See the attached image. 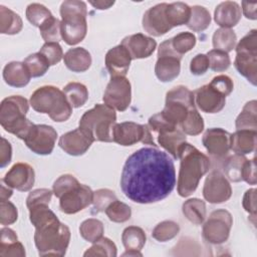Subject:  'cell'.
Here are the masks:
<instances>
[{"label":"cell","instance_id":"cell-1","mask_svg":"<svg viewBox=\"0 0 257 257\" xmlns=\"http://www.w3.org/2000/svg\"><path fill=\"white\" fill-rule=\"evenodd\" d=\"M176 185V172L170 156L155 148L146 147L125 161L120 188L131 201L139 204L156 203L167 198Z\"/></svg>","mask_w":257,"mask_h":257},{"label":"cell","instance_id":"cell-2","mask_svg":"<svg viewBox=\"0 0 257 257\" xmlns=\"http://www.w3.org/2000/svg\"><path fill=\"white\" fill-rule=\"evenodd\" d=\"M29 210V219L35 227L34 242L40 256H63L70 241L69 228L61 223L47 204Z\"/></svg>","mask_w":257,"mask_h":257},{"label":"cell","instance_id":"cell-3","mask_svg":"<svg viewBox=\"0 0 257 257\" xmlns=\"http://www.w3.org/2000/svg\"><path fill=\"white\" fill-rule=\"evenodd\" d=\"M179 159L181 164L177 190L181 197H188L196 191L200 180L209 171L211 163L205 154L187 142L179 151Z\"/></svg>","mask_w":257,"mask_h":257},{"label":"cell","instance_id":"cell-4","mask_svg":"<svg viewBox=\"0 0 257 257\" xmlns=\"http://www.w3.org/2000/svg\"><path fill=\"white\" fill-rule=\"evenodd\" d=\"M116 113L106 104L97 103L85 111L79 120V130L92 142H112V127Z\"/></svg>","mask_w":257,"mask_h":257},{"label":"cell","instance_id":"cell-5","mask_svg":"<svg viewBox=\"0 0 257 257\" xmlns=\"http://www.w3.org/2000/svg\"><path fill=\"white\" fill-rule=\"evenodd\" d=\"M30 105L40 113H46L57 122L67 120L72 113V106L67 101L63 91L53 85L37 88L30 96Z\"/></svg>","mask_w":257,"mask_h":257},{"label":"cell","instance_id":"cell-6","mask_svg":"<svg viewBox=\"0 0 257 257\" xmlns=\"http://www.w3.org/2000/svg\"><path fill=\"white\" fill-rule=\"evenodd\" d=\"M28 109V100L21 95H11L4 98L0 106V123L2 127L24 141L34 125L26 118Z\"/></svg>","mask_w":257,"mask_h":257},{"label":"cell","instance_id":"cell-7","mask_svg":"<svg viewBox=\"0 0 257 257\" xmlns=\"http://www.w3.org/2000/svg\"><path fill=\"white\" fill-rule=\"evenodd\" d=\"M87 9L83 1L66 0L61 3V38L68 45L81 42L87 32Z\"/></svg>","mask_w":257,"mask_h":257},{"label":"cell","instance_id":"cell-8","mask_svg":"<svg viewBox=\"0 0 257 257\" xmlns=\"http://www.w3.org/2000/svg\"><path fill=\"white\" fill-rule=\"evenodd\" d=\"M193 108H196L194 92L184 85H178L167 92L166 104L161 112L169 122L179 126Z\"/></svg>","mask_w":257,"mask_h":257},{"label":"cell","instance_id":"cell-9","mask_svg":"<svg viewBox=\"0 0 257 257\" xmlns=\"http://www.w3.org/2000/svg\"><path fill=\"white\" fill-rule=\"evenodd\" d=\"M234 66L253 85L257 80V30L249 31L236 46Z\"/></svg>","mask_w":257,"mask_h":257},{"label":"cell","instance_id":"cell-10","mask_svg":"<svg viewBox=\"0 0 257 257\" xmlns=\"http://www.w3.org/2000/svg\"><path fill=\"white\" fill-rule=\"evenodd\" d=\"M182 56L173 46L171 38L162 42L158 49V60L155 65V73L159 80L169 82L177 78L181 71Z\"/></svg>","mask_w":257,"mask_h":257},{"label":"cell","instance_id":"cell-11","mask_svg":"<svg viewBox=\"0 0 257 257\" xmlns=\"http://www.w3.org/2000/svg\"><path fill=\"white\" fill-rule=\"evenodd\" d=\"M232 225L233 218L227 210H215L203 225V237L211 244H222L228 240Z\"/></svg>","mask_w":257,"mask_h":257},{"label":"cell","instance_id":"cell-12","mask_svg":"<svg viewBox=\"0 0 257 257\" xmlns=\"http://www.w3.org/2000/svg\"><path fill=\"white\" fill-rule=\"evenodd\" d=\"M112 142L123 146H133L139 142L157 148L153 140L152 132L148 124H140L133 121L115 123L112 127Z\"/></svg>","mask_w":257,"mask_h":257},{"label":"cell","instance_id":"cell-13","mask_svg":"<svg viewBox=\"0 0 257 257\" xmlns=\"http://www.w3.org/2000/svg\"><path fill=\"white\" fill-rule=\"evenodd\" d=\"M104 104L114 110L124 111L131 104L132 86L125 76L111 77L102 97Z\"/></svg>","mask_w":257,"mask_h":257},{"label":"cell","instance_id":"cell-14","mask_svg":"<svg viewBox=\"0 0 257 257\" xmlns=\"http://www.w3.org/2000/svg\"><path fill=\"white\" fill-rule=\"evenodd\" d=\"M57 139V132L51 125L34 124L24 140L25 145L37 155L52 153Z\"/></svg>","mask_w":257,"mask_h":257},{"label":"cell","instance_id":"cell-15","mask_svg":"<svg viewBox=\"0 0 257 257\" xmlns=\"http://www.w3.org/2000/svg\"><path fill=\"white\" fill-rule=\"evenodd\" d=\"M232 188L226 177L219 171H212L205 180L203 196L211 204H221L228 201Z\"/></svg>","mask_w":257,"mask_h":257},{"label":"cell","instance_id":"cell-16","mask_svg":"<svg viewBox=\"0 0 257 257\" xmlns=\"http://www.w3.org/2000/svg\"><path fill=\"white\" fill-rule=\"evenodd\" d=\"M93 200V192L83 184H79L59 198V207L65 214H75L88 207Z\"/></svg>","mask_w":257,"mask_h":257},{"label":"cell","instance_id":"cell-17","mask_svg":"<svg viewBox=\"0 0 257 257\" xmlns=\"http://www.w3.org/2000/svg\"><path fill=\"white\" fill-rule=\"evenodd\" d=\"M167 6L168 3H160L145 12L143 17V28L150 35L160 37L173 28L166 13Z\"/></svg>","mask_w":257,"mask_h":257},{"label":"cell","instance_id":"cell-18","mask_svg":"<svg viewBox=\"0 0 257 257\" xmlns=\"http://www.w3.org/2000/svg\"><path fill=\"white\" fill-rule=\"evenodd\" d=\"M2 180L12 189L27 192L34 185L35 173L30 165L26 163H16Z\"/></svg>","mask_w":257,"mask_h":257},{"label":"cell","instance_id":"cell-19","mask_svg":"<svg viewBox=\"0 0 257 257\" xmlns=\"http://www.w3.org/2000/svg\"><path fill=\"white\" fill-rule=\"evenodd\" d=\"M231 134L221 127L208 128L202 139V143L208 153L214 158L226 157L230 150Z\"/></svg>","mask_w":257,"mask_h":257},{"label":"cell","instance_id":"cell-20","mask_svg":"<svg viewBox=\"0 0 257 257\" xmlns=\"http://www.w3.org/2000/svg\"><path fill=\"white\" fill-rule=\"evenodd\" d=\"M195 104L206 113H217L223 109L226 97L210 84L199 87L195 92Z\"/></svg>","mask_w":257,"mask_h":257},{"label":"cell","instance_id":"cell-21","mask_svg":"<svg viewBox=\"0 0 257 257\" xmlns=\"http://www.w3.org/2000/svg\"><path fill=\"white\" fill-rule=\"evenodd\" d=\"M120 44L126 48L132 59L147 58L153 54L157 47V42L155 39L142 33L124 37Z\"/></svg>","mask_w":257,"mask_h":257},{"label":"cell","instance_id":"cell-22","mask_svg":"<svg viewBox=\"0 0 257 257\" xmlns=\"http://www.w3.org/2000/svg\"><path fill=\"white\" fill-rule=\"evenodd\" d=\"M132 57L126 48L119 44L109 49L105 55V67L111 77L125 76Z\"/></svg>","mask_w":257,"mask_h":257},{"label":"cell","instance_id":"cell-23","mask_svg":"<svg viewBox=\"0 0 257 257\" xmlns=\"http://www.w3.org/2000/svg\"><path fill=\"white\" fill-rule=\"evenodd\" d=\"M93 142L79 128L63 134L58 141L59 147L70 156H81L90 148Z\"/></svg>","mask_w":257,"mask_h":257},{"label":"cell","instance_id":"cell-24","mask_svg":"<svg viewBox=\"0 0 257 257\" xmlns=\"http://www.w3.org/2000/svg\"><path fill=\"white\" fill-rule=\"evenodd\" d=\"M241 8L237 2H221L214 11V20L221 28H231L241 19Z\"/></svg>","mask_w":257,"mask_h":257},{"label":"cell","instance_id":"cell-25","mask_svg":"<svg viewBox=\"0 0 257 257\" xmlns=\"http://www.w3.org/2000/svg\"><path fill=\"white\" fill-rule=\"evenodd\" d=\"M3 78L10 86L23 87L30 81L31 74L24 62L11 61L3 69Z\"/></svg>","mask_w":257,"mask_h":257},{"label":"cell","instance_id":"cell-26","mask_svg":"<svg viewBox=\"0 0 257 257\" xmlns=\"http://www.w3.org/2000/svg\"><path fill=\"white\" fill-rule=\"evenodd\" d=\"M158 143L174 159H179V151L186 143V135L180 128H169L158 133Z\"/></svg>","mask_w":257,"mask_h":257},{"label":"cell","instance_id":"cell-27","mask_svg":"<svg viewBox=\"0 0 257 257\" xmlns=\"http://www.w3.org/2000/svg\"><path fill=\"white\" fill-rule=\"evenodd\" d=\"M256 137L255 131L239 130L231 135L230 138V150L238 155L251 154L256 148Z\"/></svg>","mask_w":257,"mask_h":257},{"label":"cell","instance_id":"cell-28","mask_svg":"<svg viewBox=\"0 0 257 257\" xmlns=\"http://www.w3.org/2000/svg\"><path fill=\"white\" fill-rule=\"evenodd\" d=\"M64 64L73 72L86 71L91 65V55L83 47H74L66 51L63 56Z\"/></svg>","mask_w":257,"mask_h":257},{"label":"cell","instance_id":"cell-29","mask_svg":"<svg viewBox=\"0 0 257 257\" xmlns=\"http://www.w3.org/2000/svg\"><path fill=\"white\" fill-rule=\"evenodd\" d=\"M22 27L21 17L4 5H0V32L2 34L14 35L19 33Z\"/></svg>","mask_w":257,"mask_h":257},{"label":"cell","instance_id":"cell-30","mask_svg":"<svg viewBox=\"0 0 257 257\" xmlns=\"http://www.w3.org/2000/svg\"><path fill=\"white\" fill-rule=\"evenodd\" d=\"M184 216L193 224L200 225L206 218V204L203 200L198 198L189 199L184 202L182 206Z\"/></svg>","mask_w":257,"mask_h":257},{"label":"cell","instance_id":"cell-31","mask_svg":"<svg viewBox=\"0 0 257 257\" xmlns=\"http://www.w3.org/2000/svg\"><path fill=\"white\" fill-rule=\"evenodd\" d=\"M257 102L255 99L248 101L242 108V111L236 118V128L239 130H249L255 131L257 130Z\"/></svg>","mask_w":257,"mask_h":257},{"label":"cell","instance_id":"cell-32","mask_svg":"<svg viewBox=\"0 0 257 257\" xmlns=\"http://www.w3.org/2000/svg\"><path fill=\"white\" fill-rule=\"evenodd\" d=\"M146 240L145 231L137 226L126 227L121 234V241L125 250L141 251L145 246Z\"/></svg>","mask_w":257,"mask_h":257},{"label":"cell","instance_id":"cell-33","mask_svg":"<svg viewBox=\"0 0 257 257\" xmlns=\"http://www.w3.org/2000/svg\"><path fill=\"white\" fill-rule=\"evenodd\" d=\"M63 93L72 107L82 106L88 99V90L86 86L79 82H69L63 87Z\"/></svg>","mask_w":257,"mask_h":257},{"label":"cell","instance_id":"cell-34","mask_svg":"<svg viewBox=\"0 0 257 257\" xmlns=\"http://www.w3.org/2000/svg\"><path fill=\"white\" fill-rule=\"evenodd\" d=\"M167 16L172 27L187 24L191 15V7L183 2H174L168 4Z\"/></svg>","mask_w":257,"mask_h":257},{"label":"cell","instance_id":"cell-35","mask_svg":"<svg viewBox=\"0 0 257 257\" xmlns=\"http://www.w3.org/2000/svg\"><path fill=\"white\" fill-rule=\"evenodd\" d=\"M211 23V15L210 12L203 6L195 5L191 7V15L187 26L195 31L201 32L209 27Z\"/></svg>","mask_w":257,"mask_h":257},{"label":"cell","instance_id":"cell-36","mask_svg":"<svg viewBox=\"0 0 257 257\" xmlns=\"http://www.w3.org/2000/svg\"><path fill=\"white\" fill-rule=\"evenodd\" d=\"M237 36L232 29L229 28H219L217 29L212 38L213 46L217 50H222L224 52H230L236 45Z\"/></svg>","mask_w":257,"mask_h":257},{"label":"cell","instance_id":"cell-37","mask_svg":"<svg viewBox=\"0 0 257 257\" xmlns=\"http://www.w3.org/2000/svg\"><path fill=\"white\" fill-rule=\"evenodd\" d=\"M103 232L104 227L102 222L94 218H89L83 221L79 227V233L81 237L90 243H94L100 239Z\"/></svg>","mask_w":257,"mask_h":257},{"label":"cell","instance_id":"cell-38","mask_svg":"<svg viewBox=\"0 0 257 257\" xmlns=\"http://www.w3.org/2000/svg\"><path fill=\"white\" fill-rule=\"evenodd\" d=\"M181 130L185 135L198 136L204 130V120L197 108L191 109L181 123Z\"/></svg>","mask_w":257,"mask_h":257},{"label":"cell","instance_id":"cell-39","mask_svg":"<svg viewBox=\"0 0 257 257\" xmlns=\"http://www.w3.org/2000/svg\"><path fill=\"white\" fill-rule=\"evenodd\" d=\"M116 246L115 244L108 238L101 237L94 243L92 246L88 248L84 252V256H106V257H114L116 256Z\"/></svg>","mask_w":257,"mask_h":257},{"label":"cell","instance_id":"cell-40","mask_svg":"<svg viewBox=\"0 0 257 257\" xmlns=\"http://www.w3.org/2000/svg\"><path fill=\"white\" fill-rule=\"evenodd\" d=\"M180 232V226L174 221H163L159 223L153 230L152 236L160 242H166L175 238Z\"/></svg>","mask_w":257,"mask_h":257},{"label":"cell","instance_id":"cell-41","mask_svg":"<svg viewBox=\"0 0 257 257\" xmlns=\"http://www.w3.org/2000/svg\"><path fill=\"white\" fill-rule=\"evenodd\" d=\"M23 62L27 66L32 77L44 75L50 66L46 58L40 52L28 55Z\"/></svg>","mask_w":257,"mask_h":257},{"label":"cell","instance_id":"cell-42","mask_svg":"<svg viewBox=\"0 0 257 257\" xmlns=\"http://www.w3.org/2000/svg\"><path fill=\"white\" fill-rule=\"evenodd\" d=\"M247 159L243 155L235 154L226 160L224 170L228 179L232 182L242 181V169Z\"/></svg>","mask_w":257,"mask_h":257},{"label":"cell","instance_id":"cell-43","mask_svg":"<svg viewBox=\"0 0 257 257\" xmlns=\"http://www.w3.org/2000/svg\"><path fill=\"white\" fill-rule=\"evenodd\" d=\"M51 12L42 4L31 3L26 8V18L34 26L40 27L47 19L52 17Z\"/></svg>","mask_w":257,"mask_h":257},{"label":"cell","instance_id":"cell-44","mask_svg":"<svg viewBox=\"0 0 257 257\" xmlns=\"http://www.w3.org/2000/svg\"><path fill=\"white\" fill-rule=\"evenodd\" d=\"M105 214L110 221L115 223H123L130 220L132 216V210L128 205L116 199L106 208Z\"/></svg>","mask_w":257,"mask_h":257},{"label":"cell","instance_id":"cell-45","mask_svg":"<svg viewBox=\"0 0 257 257\" xmlns=\"http://www.w3.org/2000/svg\"><path fill=\"white\" fill-rule=\"evenodd\" d=\"M60 28L61 21L52 16L39 27V31L45 42H58L61 38Z\"/></svg>","mask_w":257,"mask_h":257},{"label":"cell","instance_id":"cell-46","mask_svg":"<svg viewBox=\"0 0 257 257\" xmlns=\"http://www.w3.org/2000/svg\"><path fill=\"white\" fill-rule=\"evenodd\" d=\"M174 50L181 56L190 51L196 44V36L191 32H181L171 38Z\"/></svg>","mask_w":257,"mask_h":257},{"label":"cell","instance_id":"cell-47","mask_svg":"<svg viewBox=\"0 0 257 257\" xmlns=\"http://www.w3.org/2000/svg\"><path fill=\"white\" fill-rule=\"evenodd\" d=\"M206 55L209 60V67L214 71H225L229 68L231 64V60L228 53L222 50L213 49L210 50Z\"/></svg>","mask_w":257,"mask_h":257},{"label":"cell","instance_id":"cell-48","mask_svg":"<svg viewBox=\"0 0 257 257\" xmlns=\"http://www.w3.org/2000/svg\"><path fill=\"white\" fill-rule=\"evenodd\" d=\"M116 200V196L113 191L109 189H98L93 192V209L96 213L105 212L106 208Z\"/></svg>","mask_w":257,"mask_h":257},{"label":"cell","instance_id":"cell-49","mask_svg":"<svg viewBox=\"0 0 257 257\" xmlns=\"http://www.w3.org/2000/svg\"><path fill=\"white\" fill-rule=\"evenodd\" d=\"M78 185H79V182L77 181V179L75 177H73L72 175H69V174H65V175L60 176L54 182L53 187H52V192L55 195V197H57L59 199L63 194L72 190L73 188H75Z\"/></svg>","mask_w":257,"mask_h":257},{"label":"cell","instance_id":"cell-50","mask_svg":"<svg viewBox=\"0 0 257 257\" xmlns=\"http://www.w3.org/2000/svg\"><path fill=\"white\" fill-rule=\"evenodd\" d=\"M39 52L46 58L49 65L57 64L63 57V51L58 42H45Z\"/></svg>","mask_w":257,"mask_h":257},{"label":"cell","instance_id":"cell-51","mask_svg":"<svg viewBox=\"0 0 257 257\" xmlns=\"http://www.w3.org/2000/svg\"><path fill=\"white\" fill-rule=\"evenodd\" d=\"M18 218L17 208L10 201L0 202V223L3 226L11 225L16 222Z\"/></svg>","mask_w":257,"mask_h":257},{"label":"cell","instance_id":"cell-52","mask_svg":"<svg viewBox=\"0 0 257 257\" xmlns=\"http://www.w3.org/2000/svg\"><path fill=\"white\" fill-rule=\"evenodd\" d=\"M52 193L49 189H37L29 193L26 199V206L28 209L40 205V204H47L49 205L52 197Z\"/></svg>","mask_w":257,"mask_h":257},{"label":"cell","instance_id":"cell-53","mask_svg":"<svg viewBox=\"0 0 257 257\" xmlns=\"http://www.w3.org/2000/svg\"><path fill=\"white\" fill-rule=\"evenodd\" d=\"M1 257H24L25 248L18 240L0 243Z\"/></svg>","mask_w":257,"mask_h":257},{"label":"cell","instance_id":"cell-54","mask_svg":"<svg viewBox=\"0 0 257 257\" xmlns=\"http://www.w3.org/2000/svg\"><path fill=\"white\" fill-rule=\"evenodd\" d=\"M209 84L213 88H215L217 91H219L222 95H224L225 97L232 92L233 87H234L232 79L229 76L224 75V74L215 76Z\"/></svg>","mask_w":257,"mask_h":257},{"label":"cell","instance_id":"cell-55","mask_svg":"<svg viewBox=\"0 0 257 257\" xmlns=\"http://www.w3.org/2000/svg\"><path fill=\"white\" fill-rule=\"evenodd\" d=\"M209 68V60L206 54H197L190 64V70L194 75H203Z\"/></svg>","mask_w":257,"mask_h":257},{"label":"cell","instance_id":"cell-56","mask_svg":"<svg viewBox=\"0 0 257 257\" xmlns=\"http://www.w3.org/2000/svg\"><path fill=\"white\" fill-rule=\"evenodd\" d=\"M242 181H245L249 185H256L255 159L245 161L242 169Z\"/></svg>","mask_w":257,"mask_h":257},{"label":"cell","instance_id":"cell-57","mask_svg":"<svg viewBox=\"0 0 257 257\" xmlns=\"http://www.w3.org/2000/svg\"><path fill=\"white\" fill-rule=\"evenodd\" d=\"M243 208L255 218L256 216V189H249L243 196Z\"/></svg>","mask_w":257,"mask_h":257},{"label":"cell","instance_id":"cell-58","mask_svg":"<svg viewBox=\"0 0 257 257\" xmlns=\"http://www.w3.org/2000/svg\"><path fill=\"white\" fill-rule=\"evenodd\" d=\"M12 158V148L10 143L5 139L1 138L0 146V167L5 168L11 162Z\"/></svg>","mask_w":257,"mask_h":257},{"label":"cell","instance_id":"cell-59","mask_svg":"<svg viewBox=\"0 0 257 257\" xmlns=\"http://www.w3.org/2000/svg\"><path fill=\"white\" fill-rule=\"evenodd\" d=\"M256 7H257V3L256 2H247V1H243L242 2L243 13H244L245 17L248 18V19L255 20L257 18Z\"/></svg>","mask_w":257,"mask_h":257},{"label":"cell","instance_id":"cell-60","mask_svg":"<svg viewBox=\"0 0 257 257\" xmlns=\"http://www.w3.org/2000/svg\"><path fill=\"white\" fill-rule=\"evenodd\" d=\"M12 188L6 185V183L1 180V192H0V201H6L12 196Z\"/></svg>","mask_w":257,"mask_h":257},{"label":"cell","instance_id":"cell-61","mask_svg":"<svg viewBox=\"0 0 257 257\" xmlns=\"http://www.w3.org/2000/svg\"><path fill=\"white\" fill-rule=\"evenodd\" d=\"M94 8L99 9V10H103V9H108L110 6H112L114 4V1H90L89 2Z\"/></svg>","mask_w":257,"mask_h":257},{"label":"cell","instance_id":"cell-62","mask_svg":"<svg viewBox=\"0 0 257 257\" xmlns=\"http://www.w3.org/2000/svg\"><path fill=\"white\" fill-rule=\"evenodd\" d=\"M122 256H143V254L140 251H135V250H126Z\"/></svg>","mask_w":257,"mask_h":257}]
</instances>
